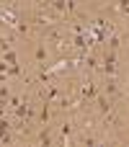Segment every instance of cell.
<instances>
[{
    "mask_svg": "<svg viewBox=\"0 0 129 147\" xmlns=\"http://www.w3.org/2000/svg\"><path fill=\"white\" fill-rule=\"evenodd\" d=\"M34 59H36V65H44V62L49 59V49H47L44 44H36V49H34Z\"/></svg>",
    "mask_w": 129,
    "mask_h": 147,
    "instance_id": "1",
    "label": "cell"
},
{
    "mask_svg": "<svg viewBox=\"0 0 129 147\" xmlns=\"http://www.w3.org/2000/svg\"><path fill=\"white\" fill-rule=\"evenodd\" d=\"M70 134H72V124H70V121H62V124H59V137L67 140Z\"/></svg>",
    "mask_w": 129,
    "mask_h": 147,
    "instance_id": "2",
    "label": "cell"
},
{
    "mask_svg": "<svg viewBox=\"0 0 129 147\" xmlns=\"http://www.w3.org/2000/svg\"><path fill=\"white\" fill-rule=\"evenodd\" d=\"M3 62H8V65H18V57H16V52H3Z\"/></svg>",
    "mask_w": 129,
    "mask_h": 147,
    "instance_id": "3",
    "label": "cell"
}]
</instances>
